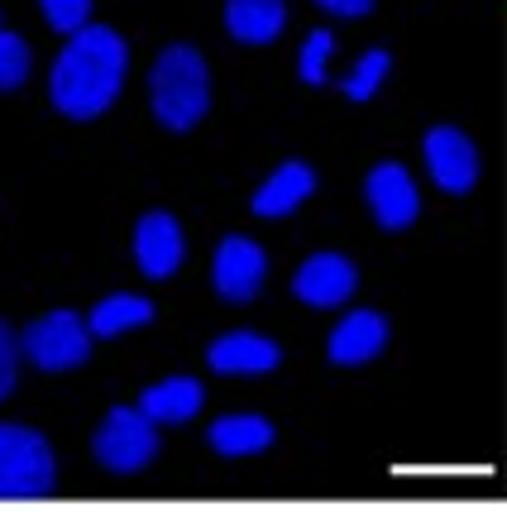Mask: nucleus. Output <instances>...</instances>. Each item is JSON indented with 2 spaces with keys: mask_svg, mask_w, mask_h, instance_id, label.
<instances>
[{
  "mask_svg": "<svg viewBox=\"0 0 507 512\" xmlns=\"http://www.w3.org/2000/svg\"><path fill=\"white\" fill-rule=\"evenodd\" d=\"M125 67H130L125 39L106 24H87V29L67 34L63 53L53 63V77H48V96L72 120H96L120 96Z\"/></svg>",
  "mask_w": 507,
  "mask_h": 512,
  "instance_id": "nucleus-1",
  "label": "nucleus"
},
{
  "mask_svg": "<svg viewBox=\"0 0 507 512\" xmlns=\"http://www.w3.org/2000/svg\"><path fill=\"white\" fill-rule=\"evenodd\" d=\"M149 101L163 130H192L206 106H211V72L192 44H173L158 53L154 72H149Z\"/></svg>",
  "mask_w": 507,
  "mask_h": 512,
  "instance_id": "nucleus-2",
  "label": "nucleus"
},
{
  "mask_svg": "<svg viewBox=\"0 0 507 512\" xmlns=\"http://www.w3.org/2000/svg\"><path fill=\"white\" fill-rule=\"evenodd\" d=\"M58 484L53 446L34 426L0 422V503H20V498H48Z\"/></svg>",
  "mask_w": 507,
  "mask_h": 512,
  "instance_id": "nucleus-3",
  "label": "nucleus"
},
{
  "mask_svg": "<svg viewBox=\"0 0 507 512\" xmlns=\"http://www.w3.org/2000/svg\"><path fill=\"white\" fill-rule=\"evenodd\" d=\"M91 455L111 474H139L158 455V422L144 407L115 402L106 412V422L96 426V436H91Z\"/></svg>",
  "mask_w": 507,
  "mask_h": 512,
  "instance_id": "nucleus-4",
  "label": "nucleus"
},
{
  "mask_svg": "<svg viewBox=\"0 0 507 512\" xmlns=\"http://www.w3.org/2000/svg\"><path fill=\"white\" fill-rule=\"evenodd\" d=\"M91 326L77 312H48L34 326H24L20 350L29 355V364H39L44 374H63L91 359Z\"/></svg>",
  "mask_w": 507,
  "mask_h": 512,
  "instance_id": "nucleus-5",
  "label": "nucleus"
},
{
  "mask_svg": "<svg viewBox=\"0 0 507 512\" xmlns=\"http://www.w3.org/2000/svg\"><path fill=\"white\" fill-rule=\"evenodd\" d=\"M421 154H426V168H431V182L450 192V197H464L474 182H479V149L474 139L455 125H436L421 139Z\"/></svg>",
  "mask_w": 507,
  "mask_h": 512,
  "instance_id": "nucleus-6",
  "label": "nucleus"
},
{
  "mask_svg": "<svg viewBox=\"0 0 507 512\" xmlns=\"http://www.w3.org/2000/svg\"><path fill=\"white\" fill-rule=\"evenodd\" d=\"M268 278V259L264 249L254 245V240H244V235H225L221 245H216V259H211V283L221 292L225 302H254L259 288H264Z\"/></svg>",
  "mask_w": 507,
  "mask_h": 512,
  "instance_id": "nucleus-7",
  "label": "nucleus"
},
{
  "mask_svg": "<svg viewBox=\"0 0 507 512\" xmlns=\"http://www.w3.org/2000/svg\"><path fill=\"white\" fill-rule=\"evenodd\" d=\"M359 288V268L345 259V254H311L307 264L297 268V278H292V292H297V302H307L316 312H331V307H345Z\"/></svg>",
  "mask_w": 507,
  "mask_h": 512,
  "instance_id": "nucleus-8",
  "label": "nucleus"
},
{
  "mask_svg": "<svg viewBox=\"0 0 507 512\" xmlns=\"http://www.w3.org/2000/svg\"><path fill=\"white\" fill-rule=\"evenodd\" d=\"M364 197H369V211L383 230H407L417 221L421 197H417V182L402 163H378L374 173L364 178Z\"/></svg>",
  "mask_w": 507,
  "mask_h": 512,
  "instance_id": "nucleus-9",
  "label": "nucleus"
},
{
  "mask_svg": "<svg viewBox=\"0 0 507 512\" xmlns=\"http://www.w3.org/2000/svg\"><path fill=\"white\" fill-rule=\"evenodd\" d=\"M182 225H177V216H168V211H149V216H139V225H134V259H139V268H144V278H154V283H163V278H173L177 268H182Z\"/></svg>",
  "mask_w": 507,
  "mask_h": 512,
  "instance_id": "nucleus-10",
  "label": "nucleus"
},
{
  "mask_svg": "<svg viewBox=\"0 0 507 512\" xmlns=\"http://www.w3.org/2000/svg\"><path fill=\"white\" fill-rule=\"evenodd\" d=\"M206 364L216 374H273L283 364V350L259 331H225L206 345Z\"/></svg>",
  "mask_w": 507,
  "mask_h": 512,
  "instance_id": "nucleus-11",
  "label": "nucleus"
},
{
  "mask_svg": "<svg viewBox=\"0 0 507 512\" xmlns=\"http://www.w3.org/2000/svg\"><path fill=\"white\" fill-rule=\"evenodd\" d=\"M383 345H388V321H383L378 312H350L331 331L326 355H331V364L354 369V364H369V359L383 355Z\"/></svg>",
  "mask_w": 507,
  "mask_h": 512,
  "instance_id": "nucleus-12",
  "label": "nucleus"
},
{
  "mask_svg": "<svg viewBox=\"0 0 507 512\" xmlns=\"http://www.w3.org/2000/svg\"><path fill=\"white\" fill-rule=\"evenodd\" d=\"M201 402H206V388H201L197 379H187V374H173V379H163V383H154V388L139 393V407H144L158 426L192 422L201 412Z\"/></svg>",
  "mask_w": 507,
  "mask_h": 512,
  "instance_id": "nucleus-13",
  "label": "nucleus"
},
{
  "mask_svg": "<svg viewBox=\"0 0 507 512\" xmlns=\"http://www.w3.org/2000/svg\"><path fill=\"white\" fill-rule=\"evenodd\" d=\"M316 192V173H311L307 163H283L273 178L254 192V216H264V221H278V216H292L302 201Z\"/></svg>",
  "mask_w": 507,
  "mask_h": 512,
  "instance_id": "nucleus-14",
  "label": "nucleus"
},
{
  "mask_svg": "<svg viewBox=\"0 0 507 512\" xmlns=\"http://www.w3.org/2000/svg\"><path fill=\"white\" fill-rule=\"evenodd\" d=\"M287 24L283 0H225V29L235 44H273Z\"/></svg>",
  "mask_w": 507,
  "mask_h": 512,
  "instance_id": "nucleus-15",
  "label": "nucleus"
},
{
  "mask_svg": "<svg viewBox=\"0 0 507 512\" xmlns=\"http://www.w3.org/2000/svg\"><path fill=\"white\" fill-rule=\"evenodd\" d=\"M206 441L225 460H244V455H259L273 446V422H264L259 412H230L221 422H211Z\"/></svg>",
  "mask_w": 507,
  "mask_h": 512,
  "instance_id": "nucleus-16",
  "label": "nucleus"
},
{
  "mask_svg": "<svg viewBox=\"0 0 507 512\" xmlns=\"http://www.w3.org/2000/svg\"><path fill=\"white\" fill-rule=\"evenodd\" d=\"M149 321H154V302H144V297H134V292H111V297H101L87 316V326L96 340L125 335V331H134V326H149Z\"/></svg>",
  "mask_w": 507,
  "mask_h": 512,
  "instance_id": "nucleus-17",
  "label": "nucleus"
},
{
  "mask_svg": "<svg viewBox=\"0 0 507 512\" xmlns=\"http://www.w3.org/2000/svg\"><path fill=\"white\" fill-rule=\"evenodd\" d=\"M388 67H393V58H388L383 48H369V53H364V58L354 63L350 77H345V96H350V101H369V96L383 87Z\"/></svg>",
  "mask_w": 507,
  "mask_h": 512,
  "instance_id": "nucleus-18",
  "label": "nucleus"
},
{
  "mask_svg": "<svg viewBox=\"0 0 507 512\" xmlns=\"http://www.w3.org/2000/svg\"><path fill=\"white\" fill-rule=\"evenodd\" d=\"M331 53H335L331 29H311L307 44H302V58H297V72H302V82H307V87H321V82H326V63H331Z\"/></svg>",
  "mask_w": 507,
  "mask_h": 512,
  "instance_id": "nucleus-19",
  "label": "nucleus"
},
{
  "mask_svg": "<svg viewBox=\"0 0 507 512\" xmlns=\"http://www.w3.org/2000/svg\"><path fill=\"white\" fill-rule=\"evenodd\" d=\"M24 77H29V48H24L20 34L0 29V91L24 87Z\"/></svg>",
  "mask_w": 507,
  "mask_h": 512,
  "instance_id": "nucleus-20",
  "label": "nucleus"
},
{
  "mask_svg": "<svg viewBox=\"0 0 507 512\" xmlns=\"http://www.w3.org/2000/svg\"><path fill=\"white\" fill-rule=\"evenodd\" d=\"M53 34H77L91 24V0H39Z\"/></svg>",
  "mask_w": 507,
  "mask_h": 512,
  "instance_id": "nucleus-21",
  "label": "nucleus"
},
{
  "mask_svg": "<svg viewBox=\"0 0 507 512\" xmlns=\"http://www.w3.org/2000/svg\"><path fill=\"white\" fill-rule=\"evenodd\" d=\"M15 369H20V335L0 321V402L15 393Z\"/></svg>",
  "mask_w": 507,
  "mask_h": 512,
  "instance_id": "nucleus-22",
  "label": "nucleus"
},
{
  "mask_svg": "<svg viewBox=\"0 0 507 512\" xmlns=\"http://www.w3.org/2000/svg\"><path fill=\"white\" fill-rule=\"evenodd\" d=\"M321 10H331L340 20H359V15H369L374 10V0H316Z\"/></svg>",
  "mask_w": 507,
  "mask_h": 512,
  "instance_id": "nucleus-23",
  "label": "nucleus"
}]
</instances>
